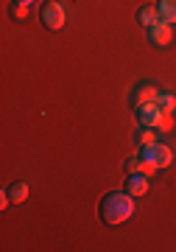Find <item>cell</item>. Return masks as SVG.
Listing matches in <instances>:
<instances>
[{"mask_svg": "<svg viewBox=\"0 0 176 252\" xmlns=\"http://www.w3.org/2000/svg\"><path fill=\"white\" fill-rule=\"evenodd\" d=\"M98 216L109 227L123 224V221H129L134 216V196L129 190H112V193H106L101 199V205H98Z\"/></svg>", "mask_w": 176, "mask_h": 252, "instance_id": "cell-1", "label": "cell"}, {"mask_svg": "<svg viewBox=\"0 0 176 252\" xmlns=\"http://www.w3.org/2000/svg\"><path fill=\"white\" fill-rule=\"evenodd\" d=\"M39 17H42L45 28H51V31H62L67 26V11L59 0H48L42 3V9H39Z\"/></svg>", "mask_w": 176, "mask_h": 252, "instance_id": "cell-2", "label": "cell"}, {"mask_svg": "<svg viewBox=\"0 0 176 252\" xmlns=\"http://www.w3.org/2000/svg\"><path fill=\"white\" fill-rule=\"evenodd\" d=\"M140 157L146 162H151V165H154V168H168V165H171V162H174V152H171V146H165V143H151V146H143L140 149Z\"/></svg>", "mask_w": 176, "mask_h": 252, "instance_id": "cell-3", "label": "cell"}, {"mask_svg": "<svg viewBox=\"0 0 176 252\" xmlns=\"http://www.w3.org/2000/svg\"><path fill=\"white\" fill-rule=\"evenodd\" d=\"M137 121H140V126H148V129H168L171 126V115H165L157 104L137 109Z\"/></svg>", "mask_w": 176, "mask_h": 252, "instance_id": "cell-4", "label": "cell"}, {"mask_svg": "<svg viewBox=\"0 0 176 252\" xmlns=\"http://www.w3.org/2000/svg\"><path fill=\"white\" fill-rule=\"evenodd\" d=\"M157 95H159L157 84H151V81H140V84L132 90V107L134 109H143V107H148V104H157Z\"/></svg>", "mask_w": 176, "mask_h": 252, "instance_id": "cell-5", "label": "cell"}, {"mask_svg": "<svg viewBox=\"0 0 176 252\" xmlns=\"http://www.w3.org/2000/svg\"><path fill=\"white\" fill-rule=\"evenodd\" d=\"M146 31H148V42L154 48H168L171 39H174V23H165V20L154 23V26L146 28Z\"/></svg>", "mask_w": 176, "mask_h": 252, "instance_id": "cell-6", "label": "cell"}, {"mask_svg": "<svg viewBox=\"0 0 176 252\" xmlns=\"http://www.w3.org/2000/svg\"><path fill=\"white\" fill-rule=\"evenodd\" d=\"M148 185H151V180L146 174H126V190H129L134 199L146 196V193H148Z\"/></svg>", "mask_w": 176, "mask_h": 252, "instance_id": "cell-7", "label": "cell"}, {"mask_svg": "<svg viewBox=\"0 0 176 252\" xmlns=\"http://www.w3.org/2000/svg\"><path fill=\"white\" fill-rule=\"evenodd\" d=\"M123 168H126V174H146L148 180L157 174V168H154L151 162H146L143 157H129V160L123 162Z\"/></svg>", "mask_w": 176, "mask_h": 252, "instance_id": "cell-8", "label": "cell"}, {"mask_svg": "<svg viewBox=\"0 0 176 252\" xmlns=\"http://www.w3.org/2000/svg\"><path fill=\"white\" fill-rule=\"evenodd\" d=\"M137 23H140L143 28H151L154 23H159L157 6H140V9H137Z\"/></svg>", "mask_w": 176, "mask_h": 252, "instance_id": "cell-9", "label": "cell"}, {"mask_svg": "<svg viewBox=\"0 0 176 252\" xmlns=\"http://www.w3.org/2000/svg\"><path fill=\"white\" fill-rule=\"evenodd\" d=\"M6 190H9L11 205H23V202L28 199V185H26V182H20V180H17V182H11Z\"/></svg>", "mask_w": 176, "mask_h": 252, "instance_id": "cell-10", "label": "cell"}, {"mask_svg": "<svg viewBox=\"0 0 176 252\" xmlns=\"http://www.w3.org/2000/svg\"><path fill=\"white\" fill-rule=\"evenodd\" d=\"M157 11H159V20L176 23V0H157Z\"/></svg>", "mask_w": 176, "mask_h": 252, "instance_id": "cell-11", "label": "cell"}, {"mask_svg": "<svg viewBox=\"0 0 176 252\" xmlns=\"http://www.w3.org/2000/svg\"><path fill=\"white\" fill-rule=\"evenodd\" d=\"M157 107L165 112V115H174L176 112V95L174 93H162L159 90V95H157Z\"/></svg>", "mask_w": 176, "mask_h": 252, "instance_id": "cell-12", "label": "cell"}, {"mask_svg": "<svg viewBox=\"0 0 176 252\" xmlns=\"http://www.w3.org/2000/svg\"><path fill=\"white\" fill-rule=\"evenodd\" d=\"M157 143V129H148V126H140V132H137V146H151Z\"/></svg>", "mask_w": 176, "mask_h": 252, "instance_id": "cell-13", "label": "cell"}, {"mask_svg": "<svg viewBox=\"0 0 176 252\" xmlns=\"http://www.w3.org/2000/svg\"><path fill=\"white\" fill-rule=\"evenodd\" d=\"M11 17H14V20H26L28 17V6H26V3H11Z\"/></svg>", "mask_w": 176, "mask_h": 252, "instance_id": "cell-14", "label": "cell"}, {"mask_svg": "<svg viewBox=\"0 0 176 252\" xmlns=\"http://www.w3.org/2000/svg\"><path fill=\"white\" fill-rule=\"evenodd\" d=\"M14 3H26V6H31V3H34V0H14Z\"/></svg>", "mask_w": 176, "mask_h": 252, "instance_id": "cell-15", "label": "cell"}]
</instances>
